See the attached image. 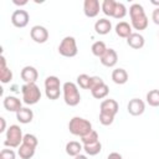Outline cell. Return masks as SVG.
<instances>
[{"mask_svg": "<svg viewBox=\"0 0 159 159\" xmlns=\"http://www.w3.org/2000/svg\"><path fill=\"white\" fill-rule=\"evenodd\" d=\"M107 159H123V157L119 153H117V152H112V153L108 154Z\"/></svg>", "mask_w": 159, "mask_h": 159, "instance_id": "37", "label": "cell"}, {"mask_svg": "<svg viewBox=\"0 0 159 159\" xmlns=\"http://www.w3.org/2000/svg\"><path fill=\"white\" fill-rule=\"evenodd\" d=\"M101 111L99 112H103V113H107V114H111V116H114L118 113V109H119V106H118V102L116 99H112V98H108V99H103L101 102Z\"/></svg>", "mask_w": 159, "mask_h": 159, "instance_id": "13", "label": "cell"}, {"mask_svg": "<svg viewBox=\"0 0 159 159\" xmlns=\"http://www.w3.org/2000/svg\"><path fill=\"white\" fill-rule=\"evenodd\" d=\"M68 130L71 134L81 138L92 130V123L82 117H73L72 119H70Z\"/></svg>", "mask_w": 159, "mask_h": 159, "instance_id": "2", "label": "cell"}, {"mask_svg": "<svg viewBox=\"0 0 159 159\" xmlns=\"http://www.w3.org/2000/svg\"><path fill=\"white\" fill-rule=\"evenodd\" d=\"M2 104H4V107H5L6 111H9V112H15V113H16L19 109L22 108L21 101H20L17 97H15V96H6V97L4 98V101H2Z\"/></svg>", "mask_w": 159, "mask_h": 159, "instance_id": "15", "label": "cell"}, {"mask_svg": "<svg viewBox=\"0 0 159 159\" xmlns=\"http://www.w3.org/2000/svg\"><path fill=\"white\" fill-rule=\"evenodd\" d=\"M104 83V81L99 77V76H92L91 77V84H89V91H92V89H94V88H97L98 86H101V84H103Z\"/></svg>", "mask_w": 159, "mask_h": 159, "instance_id": "34", "label": "cell"}, {"mask_svg": "<svg viewBox=\"0 0 159 159\" xmlns=\"http://www.w3.org/2000/svg\"><path fill=\"white\" fill-rule=\"evenodd\" d=\"M152 20L155 25H159V7H155L152 12Z\"/></svg>", "mask_w": 159, "mask_h": 159, "instance_id": "36", "label": "cell"}, {"mask_svg": "<svg viewBox=\"0 0 159 159\" xmlns=\"http://www.w3.org/2000/svg\"><path fill=\"white\" fill-rule=\"evenodd\" d=\"M116 34L122 39H128L132 35V25L125 21H120L116 25Z\"/></svg>", "mask_w": 159, "mask_h": 159, "instance_id": "20", "label": "cell"}, {"mask_svg": "<svg viewBox=\"0 0 159 159\" xmlns=\"http://www.w3.org/2000/svg\"><path fill=\"white\" fill-rule=\"evenodd\" d=\"M29 20H30L29 12L26 10H22V9L15 10L12 12V15H11V24L15 27H19V29L25 27L29 24Z\"/></svg>", "mask_w": 159, "mask_h": 159, "instance_id": "8", "label": "cell"}, {"mask_svg": "<svg viewBox=\"0 0 159 159\" xmlns=\"http://www.w3.org/2000/svg\"><path fill=\"white\" fill-rule=\"evenodd\" d=\"M24 135L22 130L17 124H11L6 130V137L4 140V145L9 148H19L22 143Z\"/></svg>", "mask_w": 159, "mask_h": 159, "instance_id": "5", "label": "cell"}, {"mask_svg": "<svg viewBox=\"0 0 159 159\" xmlns=\"http://www.w3.org/2000/svg\"><path fill=\"white\" fill-rule=\"evenodd\" d=\"M94 30L98 35H107L112 30V22L108 19H99L94 24Z\"/></svg>", "mask_w": 159, "mask_h": 159, "instance_id": "19", "label": "cell"}, {"mask_svg": "<svg viewBox=\"0 0 159 159\" xmlns=\"http://www.w3.org/2000/svg\"><path fill=\"white\" fill-rule=\"evenodd\" d=\"M98 140H99V137H98V133H97L94 129H92L88 134L81 137V142H82L83 145L91 144V143H94V142H98Z\"/></svg>", "mask_w": 159, "mask_h": 159, "instance_id": "29", "label": "cell"}, {"mask_svg": "<svg viewBox=\"0 0 159 159\" xmlns=\"http://www.w3.org/2000/svg\"><path fill=\"white\" fill-rule=\"evenodd\" d=\"M127 43L129 47L134 48V50H139L144 46L145 43V40H144V36L139 32H132V35L127 39Z\"/></svg>", "mask_w": 159, "mask_h": 159, "instance_id": "17", "label": "cell"}, {"mask_svg": "<svg viewBox=\"0 0 159 159\" xmlns=\"http://www.w3.org/2000/svg\"><path fill=\"white\" fill-rule=\"evenodd\" d=\"M147 102L152 107H159V89H152L147 93Z\"/></svg>", "mask_w": 159, "mask_h": 159, "instance_id": "28", "label": "cell"}, {"mask_svg": "<svg viewBox=\"0 0 159 159\" xmlns=\"http://www.w3.org/2000/svg\"><path fill=\"white\" fill-rule=\"evenodd\" d=\"M30 36L36 43H45L48 40V31L45 26L35 25L30 30Z\"/></svg>", "mask_w": 159, "mask_h": 159, "instance_id": "9", "label": "cell"}, {"mask_svg": "<svg viewBox=\"0 0 159 159\" xmlns=\"http://www.w3.org/2000/svg\"><path fill=\"white\" fill-rule=\"evenodd\" d=\"M73 159H88L86 155H83V154H78V155H76Z\"/></svg>", "mask_w": 159, "mask_h": 159, "instance_id": "40", "label": "cell"}, {"mask_svg": "<svg viewBox=\"0 0 159 159\" xmlns=\"http://www.w3.org/2000/svg\"><path fill=\"white\" fill-rule=\"evenodd\" d=\"M66 153L70 155V157H76L78 154H81V150H83V144H81L80 142H76V140H71L66 144Z\"/></svg>", "mask_w": 159, "mask_h": 159, "instance_id": "22", "label": "cell"}, {"mask_svg": "<svg viewBox=\"0 0 159 159\" xmlns=\"http://www.w3.org/2000/svg\"><path fill=\"white\" fill-rule=\"evenodd\" d=\"M63 92V99L65 103L70 107H75L81 102V94L78 91V87L73 82H65L62 86Z\"/></svg>", "mask_w": 159, "mask_h": 159, "instance_id": "3", "label": "cell"}, {"mask_svg": "<svg viewBox=\"0 0 159 159\" xmlns=\"http://www.w3.org/2000/svg\"><path fill=\"white\" fill-rule=\"evenodd\" d=\"M112 81L116 84H124L128 81V72L124 68H116L112 72Z\"/></svg>", "mask_w": 159, "mask_h": 159, "instance_id": "21", "label": "cell"}, {"mask_svg": "<svg viewBox=\"0 0 159 159\" xmlns=\"http://www.w3.org/2000/svg\"><path fill=\"white\" fill-rule=\"evenodd\" d=\"M91 77H92V76H88V75H86V73L78 75V76H77V84H78L82 89H89Z\"/></svg>", "mask_w": 159, "mask_h": 159, "instance_id": "30", "label": "cell"}, {"mask_svg": "<svg viewBox=\"0 0 159 159\" xmlns=\"http://www.w3.org/2000/svg\"><path fill=\"white\" fill-rule=\"evenodd\" d=\"M125 15H127V7H125V5H124L123 2H118V1H117L113 17H114V19H123Z\"/></svg>", "mask_w": 159, "mask_h": 159, "instance_id": "31", "label": "cell"}, {"mask_svg": "<svg viewBox=\"0 0 159 159\" xmlns=\"http://www.w3.org/2000/svg\"><path fill=\"white\" fill-rule=\"evenodd\" d=\"M20 76L25 83H35L39 78V72L34 66H25L21 70Z\"/></svg>", "mask_w": 159, "mask_h": 159, "instance_id": "12", "label": "cell"}, {"mask_svg": "<svg viewBox=\"0 0 159 159\" xmlns=\"http://www.w3.org/2000/svg\"><path fill=\"white\" fill-rule=\"evenodd\" d=\"M35 150H36V148L27 145L25 143H21V145L17 149V154L21 159H31L35 155Z\"/></svg>", "mask_w": 159, "mask_h": 159, "instance_id": "23", "label": "cell"}, {"mask_svg": "<svg viewBox=\"0 0 159 159\" xmlns=\"http://www.w3.org/2000/svg\"><path fill=\"white\" fill-rule=\"evenodd\" d=\"M22 143H25V144H27V145H31V147L36 148V147H37V144H39V140H37L36 135L27 133V134H25V135H24Z\"/></svg>", "mask_w": 159, "mask_h": 159, "instance_id": "32", "label": "cell"}, {"mask_svg": "<svg viewBox=\"0 0 159 159\" xmlns=\"http://www.w3.org/2000/svg\"><path fill=\"white\" fill-rule=\"evenodd\" d=\"M158 35H159V32H158Z\"/></svg>", "mask_w": 159, "mask_h": 159, "instance_id": "42", "label": "cell"}, {"mask_svg": "<svg viewBox=\"0 0 159 159\" xmlns=\"http://www.w3.org/2000/svg\"><path fill=\"white\" fill-rule=\"evenodd\" d=\"M101 63L106 67H114L118 62V55L116 52V50L113 48H107L106 52L103 53V56L99 58Z\"/></svg>", "mask_w": 159, "mask_h": 159, "instance_id": "14", "label": "cell"}, {"mask_svg": "<svg viewBox=\"0 0 159 159\" xmlns=\"http://www.w3.org/2000/svg\"><path fill=\"white\" fill-rule=\"evenodd\" d=\"M21 93H22V102L25 104L32 106L36 104L41 99V91L37 87L36 83H25L21 87Z\"/></svg>", "mask_w": 159, "mask_h": 159, "instance_id": "4", "label": "cell"}, {"mask_svg": "<svg viewBox=\"0 0 159 159\" xmlns=\"http://www.w3.org/2000/svg\"><path fill=\"white\" fill-rule=\"evenodd\" d=\"M129 16H130V25L134 30L142 31L148 27V17L145 15L144 7L135 2L132 4L129 7Z\"/></svg>", "mask_w": 159, "mask_h": 159, "instance_id": "1", "label": "cell"}, {"mask_svg": "<svg viewBox=\"0 0 159 159\" xmlns=\"http://www.w3.org/2000/svg\"><path fill=\"white\" fill-rule=\"evenodd\" d=\"M12 2H14L15 5L21 6V5H26V4H27V0H21V1H19V0H12Z\"/></svg>", "mask_w": 159, "mask_h": 159, "instance_id": "39", "label": "cell"}, {"mask_svg": "<svg viewBox=\"0 0 159 159\" xmlns=\"http://www.w3.org/2000/svg\"><path fill=\"white\" fill-rule=\"evenodd\" d=\"M12 80V71L6 66V58L4 55L0 57V81L2 83H9Z\"/></svg>", "mask_w": 159, "mask_h": 159, "instance_id": "16", "label": "cell"}, {"mask_svg": "<svg viewBox=\"0 0 159 159\" xmlns=\"http://www.w3.org/2000/svg\"><path fill=\"white\" fill-rule=\"evenodd\" d=\"M83 150L88 155H97L102 150V144H101L99 140L94 142V143H91V144H86V145H83Z\"/></svg>", "mask_w": 159, "mask_h": 159, "instance_id": "27", "label": "cell"}, {"mask_svg": "<svg viewBox=\"0 0 159 159\" xmlns=\"http://www.w3.org/2000/svg\"><path fill=\"white\" fill-rule=\"evenodd\" d=\"M91 93H92V96H93L96 99H103V98H106V97L108 96L109 88H108V86H107L106 83H103V84L98 86L97 88L92 89Z\"/></svg>", "mask_w": 159, "mask_h": 159, "instance_id": "25", "label": "cell"}, {"mask_svg": "<svg viewBox=\"0 0 159 159\" xmlns=\"http://www.w3.org/2000/svg\"><path fill=\"white\" fill-rule=\"evenodd\" d=\"M45 94L48 99L55 101L61 94V82L57 76H48L45 80Z\"/></svg>", "mask_w": 159, "mask_h": 159, "instance_id": "6", "label": "cell"}, {"mask_svg": "<svg viewBox=\"0 0 159 159\" xmlns=\"http://www.w3.org/2000/svg\"><path fill=\"white\" fill-rule=\"evenodd\" d=\"M107 48H108V47L106 46V43H104L103 41H96V42H93V45L91 46L92 53H93L96 57H99V58L103 56V53L106 52Z\"/></svg>", "mask_w": 159, "mask_h": 159, "instance_id": "26", "label": "cell"}, {"mask_svg": "<svg viewBox=\"0 0 159 159\" xmlns=\"http://www.w3.org/2000/svg\"><path fill=\"white\" fill-rule=\"evenodd\" d=\"M16 154L12 149H2L0 152V159H15Z\"/></svg>", "mask_w": 159, "mask_h": 159, "instance_id": "35", "label": "cell"}, {"mask_svg": "<svg viewBox=\"0 0 159 159\" xmlns=\"http://www.w3.org/2000/svg\"><path fill=\"white\" fill-rule=\"evenodd\" d=\"M116 5H117V1H114V0H104L101 4V10L103 11L104 15H107L109 17H113L114 10H116Z\"/></svg>", "mask_w": 159, "mask_h": 159, "instance_id": "24", "label": "cell"}, {"mask_svg": "<svg viewBox=\"0 0 159 159\" xmlns=\"http://www.w3.org/2000/svg\"><path fill=\"white\" fill-rule=\"evenodd\" d=\"M150 2H152V4H153V5H155V6H157V7H159V1H157V0H152V1H150Z\"/></svg>", "mask_w": 159, "mask_h": 159, "instance_id": "41", "label": "cell"}, {"mask_svg": "<svg viewBox=\"0 0 159 159\" xmlns=\"http://www.w3.org/2000/svg\"><path fill=\"white\" fill-rule=\"evenodd\" d=\"M16 119L20 123H22V124L31 123L32 119H34V112H32V109H30L27 107H22L21 109H19L16 112Z\"/></svg>", "mask_w": 159, "mask_h": 159, "instance_id": "18", "label": "cell"}, {"mask_svg": "<svg viewBox=\"0 0 159 159\" xmlns=\"http://www.w3.org/2000/svg\"><path fill=\"white\" fill-rule=\"evenodd\" d=\"M113 120H114V116H111V114L99 112V122H101V124H103V125H111L113 123Z\"/></svg>", "mask_w": 159, "mask_h": 159, "instance_id": "33", "label": "cell"}, {"mask_svg": "<svg viewBox=\"0 0 159 159\" xmlns=\"http://www.w3.org/2000/svg\"><path fill=\"white\" fill-rule=\"evenodd\" d=\"M101 11V5L98 0H84L83 12L87 17H96Z\"/></svg>", "mask_w": 159, "mask_h": 159, "instance_id": "11", "label": "cell"}, {"mask_svg": "<svg viewBox=\"0 0 159 159\" xmlns=\"http://www.w3.org/2000/svg\"><path fill=\"white\" fill-rule=\"evenodd\" d=\"M0 123H1V127H0V133H2V132H5V129H6V122H5V118H0Z\"/></svg>", "mask_w": 159, "mask_h": 159, "instance_id": "38", "label": "cell"}, {"mask_svg": "<svg viewBox=\"0 0 159 159\" xmlns=\"http://www.w3.org/2000/svg\"><path fill=\"white\" fill-rule=\"evenodd\" d=\"M127 111L132 116H142L145 111V103L139 98H132L127 104Z\"/></svg>", "mask_w": 159, "mask_h": 159, "instance_id": "10", "label": "cell"}, {"mask_svg": "<svg viewBox=\"0 0 159 159\" xmlns=\"http://www.w3.org/2000/svg\"><path fill=\"white\" fill-rule=\"evenodd\" d=\"M78 52L77 42L73 36H66L62 39L58 46V53L63 57H75Z\"/></svg>", "mask_w": 159, "mask_h": 159, "instance_id": "7", "label": "cell"}]
</instances>
